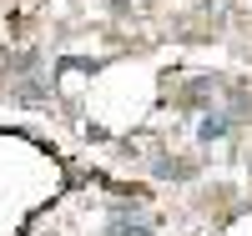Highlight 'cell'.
I'll return each mask as SVG.
<instances>
[{
	"instance_id": "cell-1",
	"label": "cell",
	"mask_w": 252,
	"mask_h": 236,
	"mask_svg": "<svg viewBox=\"0 0 252 236\" xmlns=\"http://www.w3.org/2000/svg\"><path fill=\"white\" fill-rule=\"evenodd\" d=\"M106 236H152V226H146L141 216H111Z\"/></svg>"
},
{
	"instance_id": "cell-2",
	"label": "cell",
	"mask_w": 252,
	"mask_h": 236,
	"mask_svg": "<svg viewBox=\"0 0 252 236\" xmlns=\"http://www.w3.org/2000/svg\"><path fill=\"white\" fill-rule=\"evenodd\" d=\"M152 176H161V181H187V176H192V166L177 161V156H161V161L152 166Z\"/></svg>"
},
{
	"instance_id": "cell-3",
	"label": "cell",
	"mask_w": 252,
	"mask_h": 236,
	"mask_svg": "<svg viewBox=\"0 0 252 236\" xmlns=\"http://www.w3.org/2000/svg\"><path fill=\"white\" fill-rule=\"evenodd\" d=\"M227 131H232V121H227V116H207V121L197 126V136H202V141H222Z\"/></svg>"
}]
</instances>
